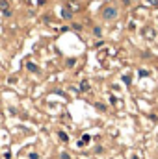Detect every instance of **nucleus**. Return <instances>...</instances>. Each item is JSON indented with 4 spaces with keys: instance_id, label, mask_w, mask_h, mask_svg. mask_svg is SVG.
<instances>
[{
    "instance_id": "nucleus-1",
    "label": "nucleus",
    "mask_w": 158,
    "mask_h": 159,
    "mask_svg": "<svg viewBox=\"0 0 158 159\" xmlns=\"http://www.w3.org/2000/svg\"><path fill=\"white\" fill-rule=\"evenodd\" d=\"M117 7L116 6H106L104 9H102V19L104 20H114L116 17H117Z\"/></svg>"
},
{
    "instance_id": "nucleus-2",
    "label": "nucleus",
    "mask_w": 158,
    "mask_h": 159,
    "mask_svg": "<svg viewBox=\"0 0 158 159\" xmlns=\"http://www.w3.org/2000/svg\"><path fill=\"white\" fill-rule=\"evenodd\" d=\"M155 35H156V32H155L153 28H145V30H143V37H147V39H155Z\"/></svg>"
},
{
    "instance_id": "nucleus-3",
    "label": "nucleus",
    "mask_w": 158,
    "mask_h": 159,
    "mask_svg": "<svg viewBox=\"0 0 158 159\" xmlns=\"http://www.w3.org/2000/svg\"><path fill=\"white\" fill-rule=\"evenodd\" d=\"M62 17H63L65 20H71V17H73V11H71L69 7H63V9H62Z\"/></svg>"
},
{
    "instance_id": "nucleus-4",
    "label": "nucleus",
    "mask_w": 158,
    "mask_h": 159,
    "mask_svg": "<svg viewBox=\"0 0 158 159\" xmlns=\"http://www.w3.org/2000/svg\"><path fill=\"white\" fill-rule=\"evenodd\" d=\"M67 7H69V9H71V11H78V9H80L78 2H73V0H71V2H69V4H67Z\"/></svg>"
},
{
    "instance_id": "nucleus-5",
    "label": "nucleus",
    "mask_w": 158,
    "mask_h": 159,
    "mask_svg": "<svg viewBox=\"0 0 158 159\" xmlns=\"http://www.w3.org/2000/svg\"><path fill=\"white\" fill-rule=\"evenodd\" d=\"M7 6H9V2H7V0H0V11H4V13H6V11H7Z\"/></svg>"
},
{
    "instance_id": "nucleus-6",
    "label": "nucleus",
    "mask_w": 158,
    "mask_h": 159,
    "mask_svg": "<svg viewBox=\"0 0 158 159\" xmlns=\"http://www.w3.org/2000/svg\"><path fill=\"white\" fill-rule=\"evenodd\" d=\"M80 91H84V93H86V91H89V81H86V80H84V81L80 83Z\"/></svg>"
},
{
    "instance_id": "nucleus-7",
    "label": "nucleus",
    "mask_w": 158,
    "mask_h": 159,
    "mask_svg": "<svg viewBox=\"0 0 158 159\" xmlns=\"http://www.w3.org/2000/svg\"><path fill=\"white\" fill-rule=\"evenodd\" d=\"M26 69H28L30 72H37V70H39V69H37V67H36L34 63H26Z\"/></svg>"
},
{
    "instance_id": "nucleus-8",
    "label": "nucleus",
    "mask_w": 158,
    "mask_h": 159,
    "mask_svg": "<svg viewBox=\"0 0 158 159\" xmlns=\"http://www.w3.org/2000/svg\"><path fill=\"white\" fill-rule=\"evenodd\" d=\"M93 34H95L97 37H101V35H102V30H101V28L97 26V28H93Z\"/></svg>"
},
{
    "instance_id": "nucleus-9",
    "label": "nucleus",
    "mask_w": 158,
    "mask_h": 159,
    "mask_svg": "<svg viewBox=\"0 0 158 159\" xmlns=\"http://www.w3.org/2000/svg\"><path fill=\"white\" fill-rule=\"evenodd\" d=\"M58 137H60V139H62V141H63V143H65V141H67V139H69V137H67V135H65V133H63V131H60V133H58Z\"/></svg>"
},
{
    "instance_id": "nucleus-10",
    "label": "nucleus",
    "mask_w": 158,
    "mask_h": 159,
    "mask_svg": "<svg viewBox=\"0 0 158 159\" xmlns=\"http://www.w3.org/2000/svg\"><path fill=\"white\" fill-rule=\"evenodd\" d=\"M87 143H89V135H84L82 141H80V144H87Z\"/></svg>"
},
{
    "instance_id": "nucleus-11",
    "label": "nucleus",
    "mask_w": 158,
    "mask_h": 159,
    "mask_svg": "<svg viewBox=\"0 0 158 159\" xmlns=\"http://www.w3.org/2000/svg\"><path fill=\"white\" fill-rule=\"evenodd\" d=\"M140 76L145 78V76H149V72H147V70H140Z\"/></svg>"
},
{
    "instance_id": "nucleus-12",
    "label": "nucleus",
    "mask_w": 158,
    "mask_h": 159,
    "mask_svg": "<svg viewBox=\"0 0 158 159\" xmlns=\"http://www.w3.org/2000/svg\"><path fill=\"white\" fill-rule=\"evenodd\" d=\"M97 109H99V111H106V107H104L102 104H97Z\"/></svg>"
},
{
    "instance_id": "nucleus-13",
    "label": "nucleus",
    "mask_w": 158,
    "mask_h": 159,
    "mask_svg": "<svg viewBox=\"0 0 158 159\" xmlns=\"http://www.w3.org/2000/svg\"><path fill=\"white\" fill-rule=\"evenodd\" d=\"M62 159H71V157H69V154H62Z\"/></svg>"
},
{
    "instance_id": "nucleus-14",
    "label": "nucleus",
    "mask_w": 158,
    "mask_h": 159,
    "mask_svg": "<svg viewBox=\"0 0 158 159\" xmlns=\"http://www.w3.org/2000/svg\"><path fill=\"white\" fill-rule=\"evenodd\" d=\"M132 159H140V157H136V156H134V157H132Z\"/></svg>"
}]
</instances>
